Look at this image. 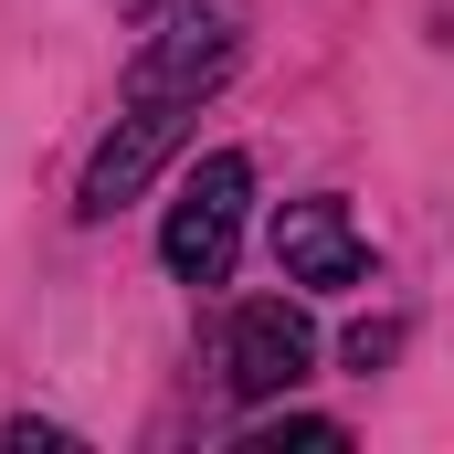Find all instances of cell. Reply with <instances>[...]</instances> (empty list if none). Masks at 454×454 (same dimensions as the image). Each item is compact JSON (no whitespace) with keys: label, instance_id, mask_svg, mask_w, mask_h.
I'll return each instance as SVG.
<instances>
[{"label":"cell","instance_id":"obj_1","mask_svg":"<svg viewBox=\"0 0 454 454\" xmlns=\"http://www.w3.org/2000/svg\"><path fill=\"white\" fill-rule=\"evenodd\" d=\"M148 21H159V32H148L137 64H127L116 127L96 137V159H85V180H74V212H85V223H106L116 201H137V191L159 180V159L191 137V116L212 106L232 85V64H243V0H159Z\"/></svg>","mask_w":454,"mask_h":454},{"label":"cell","instance_id":"obj_2","mask_svg":"<svg viewBox=\"0 0 454 454\" xmlns=\"http://www.w3.org/2000/svg\"><path fill=\"white\" fill-rule=\"evenodd\" d=\"M243 201H254V159H243V148H212V159L180 180L169 223H159V264H169L180 286H223L232 254H243Z\"/></svg>","mask_w":454,"mask_h":454},{"label":"cell","instance_id":"obj_3","mask_svg":"<svg viewBox=\"0 0 454 454\" xmlns=\"http://www.w3.org/2000/svg\"><path fill=\"white\" fill-rule=\"evenodd\" d=\"M307 370H317V328H307V307H286V296H254V307H232L223 380L243 391V402H286Z\"/></svg>","mask_w":454,"mask_h":454},{"label":"cell","instance_id":"obj_4","mask_svg":"<svg viewBox=\"0 0 454 454\" xmlns=\"http://www.w3.org/2000/svg\"><path fill=\"white\" fill-rule=\"evenodd\" d=\"M275 264H286V286H317V296H339V286H359L370 275V243H359V223H348V201H286L275 212Z\"/></svg>","mask_w":454,"mask_h":454},{"label":"cell","instance_id":"obj_5","mask_svg":"<svg viewBox=\"0 0 454 454\" xmlns=\"http://www.w3.org/2000/svg\"><path fill=\"white\" fill-rule=\"evenodd\" d=\"M286 444H307V454H348L339 423H317V412H275V423H254L243 434V454H286Z\"/></svg>","mask_w":454,"mask_h":454},{"label":"cell","instance_id":"obj_6","mask_svg":"<svg viewBox=\"0 0 454 454\" xmlns=\"http://www.w3.org/2000/svg\"><path fill=\"white\" fill-rule=\"evenodd\" d=\"M391 348H402V328H391V317H380V328H348V370H359V380H370V370H380V359H391Z\"/></svg>","mask_w":454,"mask_h":454},{"label":"cell","instance_id":"obj_7","mask_svg":"<svg viewBox=\"0 0 454 454\" xmlns=\"http://www.w3.org/2000/svg\"><path fill=\"white\" fill-rule=\"evenodd\" d=\"M116 11H127V21H148V11H159V0H116Z\"/></svg>","mask_w":454,"mask_h":454}]
</instances>
